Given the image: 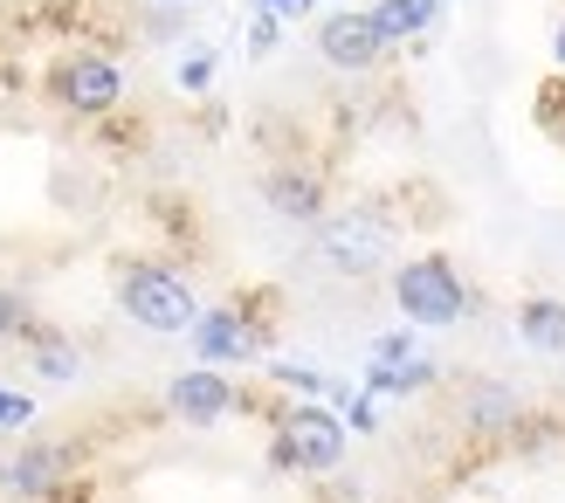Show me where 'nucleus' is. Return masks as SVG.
I'll return each instance as SVG.
<instances>
[{
  "label": "nucleus",
  "instance_id": "nucleus-24",
  "mask_svg": "<svg viewBox=\"0 0 565 503\" xmlns=\"http://www.w3.org/2000/svg\"><path fill=\"white\" fill-rule=\"evenodd\" d=\"M263 14H276V21H297V14H310V0H256Z\"/></svg>",
  "mask_w": 565,
  "mask_h": 503
},
{
  "label": "nucleus",
  "instance_id": "nucleus-3",
  "mask_svg": "<svg viewBox=\"0 0 565 503\" xmlns=\"http://www.w3.org/2000/svg\"><path fill=\"white\" fill-rule=\"evenodd\" d=\"M345 414H331L324 400H297L282 407L276 421V469H297V477H324V469L345 462Z\"/></svg>",
  "mask_w": 565,
  "mask_h": 503
},
{
  "label": "nucleus",
  "instance_id": "nucleus-26",
  "mask_svg": "<svg viewBox=\"0 0 565 503\" xmlns=\"http://www.w3.org/2000/svg\"><path fill=\"white\" fill-rule=\"evenodd\" d=\"M152 8H186V0H152Z\"/></svg>",
  "mask_w": 565,
  "mask_h": 503
},
{
  "label": "nucleus",
  "instance_id": "nucleus-2",
  "mask_svg": "<svg viewBox=\"0 0 565 503\" xmlns=\"http://www.w3.org/2000/svg\"><path fill=\"white\" fill-rule=\"evenodd\" d=\"M393 303H401V318L420 331H441V324H462L469 318V283L462 269L441 256V248H428V256H407L393 263Z\"/></svg>",
  "mask_w": 565,
  "mask_h": 503
},
{
  "label": "nucleus",
  "instance_id": "nucleus-23",
  "mask_svg": "<svg viewBox=\"0 0 565 503\" xmlns=\"http://www.w3.org/2000/svg\"><path fill=\"white\" fill-rule=\"evenodd\" d=\"M345 428H352V435H373V428H380V407H373V400H345Z\"/></svg>",
  "mask_w": 565,
  "mask_h": 503
},
{
  "label": "nucleus",
  "instance_id": "nucleus-21",
  "mask_svg": "<svg viewBox=\"0 0 565 503\" xmlns=\"http://www.w3.org/2000/svg\"><path fill=\"white\" fill-rule=\"evenodd\" d=\"M373 358H380V366H407V358H414V339H407V331H386V339L373 345Z\"/></svg>",
  "mask_w": 565,
  "mask_h": 503
},
{
  "label": "nucleus",
  "instance_id": "nucleus-6",
  "mask_svg": "<svg viewBox=\"0 0 565 503\" xmlns=\"http://www.w3.org/2000/svg\"><path fill=\"white\" fill-rule=\"evenodd\" d=\"M186 345L201 366H248V358L269 352V324L248 318L242 303H214V311H201V324L186 331Z\"/></svg>",
  "mask_w": 565,
  "mask_h": 503
},
{
  "label": "nucleus",
  "instance_id": "nucleus-11",
  "mask_svg": "<svg viewBox=\"0 0 565 503\" xmlns=\"http://www.w3.org/2000/svg\"><path fill=\"white\" fill-rule=\"evenodd\" d=\"M462 428L469 435H511V428H524V400L497 379H476L462 394Z\"/></svg>",
  "mask_w": 565,
  "mask_h": 503
},
{
  "label": "nucleus",
  "instance_id": "nucleus-4",
  "mask_svg": "<svg viewBox=\"0 0 565 503\" xmlns=\"http://www.w3.org/2000/svg\"><path fill=\"white\" fill-rule=\"evenodd\" d=\"M318 263L331 276H373L393 263V221L380 207H345L318 221Z\"/></svg>",
  "mask_w": 565,
  "mask_h": 503
},
{
  "label": "nucleus",
  "instance_id": "nucleus-15",
  "mask_svg": "<svg viewBox=\"0 0 565 503\" xmlns=\"http://www.w3.org/2000/svg\"><path fill=\"white\" fill-rule=\"evenodd\" d=\"M435 379V358H407V366H365V394H420Z\"/></svg>",
  "mask_w": 565,
  "mask_h": 503
},
{
  "label": "nucleus",
  "instance_id": "nucleus-1",
  "mask_svg": "<svg viewBox=\"0 0 565 503\" xmlns=\"http://www.w3.org/2000/svg\"><path fill=\"white\" fill-rule=\"evenodd\" d=\"M110 290H118V311L138 331H152V339H186V331L201 324V297H193V283L180 269H166V263H118Z\"/></svg>",
  "mask_w": 565,
  "mask_h": 503
},
{
  "label": "nucleus",
  "instance_id": "nucleus-20",
  "mask_svg": "<svg viewBox=\"0 0 565 503\" xmlns=\"http://www.w3.org/2000/svg\"><path fill=\"white\" fill-rule=\"evenodd\" d=\"M207 83H214V55L201 49V55H186V63H180V90H207Z\"/></svg>",
  "mask_w": 565,
  "mask_h": 503
},
{
  "label": "nucleus",
  "instance_id": "nucleus-17",
  "mask_svg": "<svg viewBox=\"0 0 565 503\" xmlns=\"http://www.w3.org/2000/svg\"><path fill=\"white\" fill-rule=\"evenodd\" d=\"M35 331H42V324H35V303H28L21 290L0 283V339H21V345H28Z\"/></svg>",
  "mask_w": 565,
  "mask_h": 503
},
{
  "label": "nucleus",
  "instance_id": "nucleus-14",
  "mask_svg": "<svg viewBox=\"0 0 565 503\" xmlns=\"http://www.w3.org/2000/svg\"><path fill=\"white\" fill-rule=\"evenodd\" d=\"M28 366H35L42 379H55V386H70L76 373H83V352H76V339H63V331H35V339H28Z\"/></svg>",
  "mask_w": 565,
  "mask_h": 503
},
{
  "label": "nucleus",
  "instance_id": "nucleus-25",
  "mask_svg": "<svg viewBox=\"0 0 565 503\" xmlns=\"http://www.w3.org/2000/svg\"><path fill=\"white\" fill-rule=\"evenodd\" d=\"M552 63H558V76H565V21L552 28Z\"/></svg>",
  "mask_w": 565,
  "mask_h": 503
},
{
  "label": "nucleus",
  "instance_id": "nucleus-22",
  "mask_svg": "<svg viewBox=\"0 0 565 503\" xmlns=\"http://www.w3.org/2000/svg\"><path fill=\"white\" fill-rule=\"evenodd\" d=\"M282 386H297V394H324V373H310V366H276Z\"/></svg>",
  "mask_w": 565,
  "mask_h": 503
},
{
  "label": "nucleus",
  "instance_id": "nucleus-16",
  "mask_svg": "<svg viewBox=\"0 0 565 503\" xmlns=\"http://www.w3.org/2000/svg\"><path fill=\"white\" fill-rule=\"evenodd\" d=\"M531 125H539L552 146H565V76H545L531 90Z\"/></svg>",
  "mask_w": 565,
  "mask_h": 503
},
{
  "label": "nucleus",
  "instance_id": "nucleus-18",
  "mask_svg": "<svg viewBox=\"0 0 565 503\" xmlns=\"http://www.w3.org/2000/svg\"><path fill=\"white\" fill-rule=\"evenodd\" d=\"M276 35H282V21L256 8V21H248V55H256V63H263V55H276Z\"/></svg>",
  "mask_w": 565,
  "mask_h": 503
},
{
  "label": "nucleus",
  "instance_id": "nucleus-5",
  "mask_svg": "<svg viewBox=\"0 0 565 503\" xmlns=\"http://www.w3.org/2000/svg\"><path fill=\"white\" fill-rule=\"evenodd\" d=\"M49 97L63 104V110H76V118H110V110L125 104V76H118V63H110V55L70 49L63 63L49 69Z\"/></svg>",
  "mask_w": 565,
  "mask_h": 503
},
{
  "label": "nucleus",
  "instance_id": "nucleus-19",
  "mask_svg": "<svg viewBox=\"0 0 565 503\" xmlns=\"http://www.w3.org/2000/svg\"><path fill=\"white\" fill-rule=\"evenodd\" d=\"M35 421V400L14 394V386H0V428H28Z\"/></svg>",
  "mask_w": 565,
  "mask_h": 503
},
{
  "label": "nucleus",
  "instance_id": "nucleus-8",
  "mask_svg": "<svg viewBox=\"0 0 565 503\" xmlns=\"http://www.w3.org/2000/svg\"><path fill=\"white\" fill-rule=\"evenodd\" d=\"M235 407H242V394L228 386V373H214V366L173 373V386H166V414L186 421V428H214V421H228Z\"/></svg>",
  "mask_w": 565,
  "mask_h": 503
},
{
  "label": "nucleus",
  "instance_id": "nucleus-12",
  "mask_svg": "<svg viewBox=\"0 0 565 503\" xmlns=\"http://www.w3.org/2000/svg\"><path fill=\"white\" fill-rule=\"evenodd\" d=\"M511 324H518V339H524L531 352L565 358V297H518Z\"/></svg>",
  "mask_w": 565,
  "mask_h": 503
},
{
  "label": "nucleus",
  "instance_id": "nucleus-10",
  "mask_svg": "<svg viewBox=\"0 0 565 503\" xmlns=\"http://www.w3.org/2000/svg\"><path fill=\"white\" fill-rule=\"evenodd\" d=\"M63 483H70V449H55V441H21L0 462V490L8 496H55Z\"/></svg>",
  "mask_w": 565,
  "mask_h": 503
},
{
  "label": "nucleus",
  "instance_id": "nucleus-7",
  "mask_svg": "<svg viewBox=\"0 0 565 503\" xmlns=\"http://www.w3.org/2000/svg\"><path fill=\"white\" fill-rule=\"evenodd\" d=\"M318 55L331 69H345V76H365V69H380L386 63V35H380V21H373V8H331L324 21H318Z\"/></svg>",
  "mask_w": 565,
  "mask_h": 503
},
{
  "label": "nucleus",
  "instance_id": "nucleus-13",
  "mask_svg": "<svg viewBox=\"0 0 565 503\" xmlns=\"http://www.w3.org/2000/svg\"><path fill=\"white\" fill-rule=\"evenodd\" d=\"M435 14H441V0H373V21H380L386 49H407V42H420V35L435 28Z\"/></svg>",
  "mask_w": 565,
  "mask_h": 503
},
{
  "label": "nucleus",
  "instance_id": "nucleus-9",
  "mask_svg": "<svg viewBox=\"0 0 565 503\" xmlns=\"http://www.w3.org/2000/svg\"><path fill=\"white\" fill-rule=\"evenodd\" d=\"M263 201H269L276 221H297V228H318V221L331 214L324 180L310 173V165H269V173H263Z\"/></svg>",
  "mask_w": 565,
  "mask_h": 503
}]
</instances>
